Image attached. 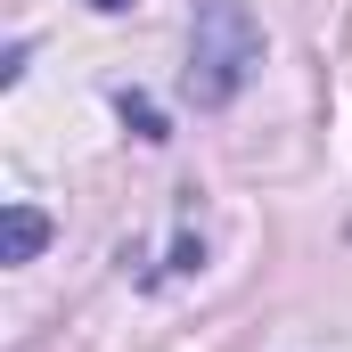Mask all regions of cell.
<instances>
[{
  "mask_svg": "<svg viewBox=\"0 0 352 352\" xmlns=\"http://www.w3.org/2000/svg\"><path fill=\"white\" fill-rule=\"evenodd\" d=\"M254 66H263V25L246 16V0H205L197 33H188V98L197 107H230Z\"/></svg>",
  "mask_w": 352,
  "mask_h": 352,
  "instance_id": "6da1fadb",
  "label": "cell"
},
{
  "mask_svg": "<svg viewBox=\"0 0 352 352\" xmlns=\"http://www.w3.org/2000/svg\"><path fill=\"white\" fill-rule=\"evenodd\" d=\"M50 246V213L41 205H8L0 213V263H33Z\"/></svg>",
  "mask_w": 352,
  "mask_h": 352,
  "instance_id": "7a4b0ae2",
  "label": "cell"
},
{
  "mask_svg": "<svg viewBox=\"0 0 352 352\" xmlns=\"http://www.w3.org/2000/svg\"><path fill=\"white\" fill-rule=\"evenodd\" d=\"M115 115H123V123H131L140 140H164V115H156V107H148L140 90H115Z\"/></svg>",
  "mask_w": 352,
  "mask_h": 352,
  "instance_id": "3957f363",
  "label": "cell"
},
{
  "mask_svg": "<svg viewBox=\"0 0 352 352\" xmlns=\"http://www.w3.org/2000/svg\"><path fill=\"white\" fill-rule=\"evenodd\" d=\"M90 8H107V16H115V8H131V0H90Z\"/></svg>",
  "mask_w": 352,
  "mask_h": 352,
  "instance_id": "277c9868",
  "label": "cell"
}]
</instances>
